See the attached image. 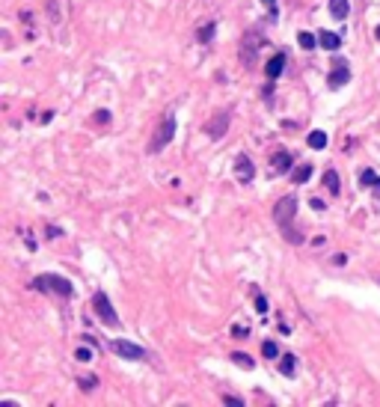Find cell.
Wrapping results in <instances>:
<instances>
[{"label":"cell","mask_w":380,"mask_h":407,"mask_svg":"<svg viewBox=\"0 0 380 407\" xmlns=\"http://www.w3.org/2000/svg\"><path fill=\"white\" fill-rule=\"evenodd\" d=\"M36 291H45V294H57V298H71L74 294V285H71V279H65V277H60V274H39V277H33V282H30Z\"/></svg>","instance_id":"7a4b0ae2"},{"label":"cell","mask_w":380,"mask_h":407,"mask_svg":"<svg viewBox=\"0 0 380 407\" xmlns=\"http://www.w3.org/2000/svg\"><path fill=\"white\" fill-rule=\"evenodd\" d=\"M175 128H178V122H175V113H167V116H161V122H158L155 134H151V140H148V155H158V152H164L167 146L172 143V137H175Z\"/></svg>","instance_id":"3957f363"},{"label":"cell","mask_w":380,"mask_h":407,"mask_svg":"<svg viewBox=\"0 0 380 407\" xmlns=\"http://www.w3.org/2000/svg\"><path fill=\"white\" fill-rule=\"evenodd\" d=\"M92 309H95V315L101 318V324H104V327H113V330L122 327L119 312L113 309V303H110V298H107V291H101V288H98V291L92 294Z\"/></svg>","instance_id":"5b68a950"},{"label":"cell","mask_w":380,"mask_h":407,"mask_svg":"<svg viewBox=\"0 0 380 407\" xmlns=\"http://www.w3.org/2000/svg\"><path fill=\"white\" fill-rule=\"evenodd\" d=\"M45 235H48V238H60L63 229H60V226H45Z\"/></svg>","instance_id":"1f68e13d"},{"label":"cell","mask_w":380,"mask_h":407,"mask_svg":"<svg viewBox=\"0 0 380 407\" xmlns=\"http://www.w3.org/2000/svg\"><path fill=\"white\" fill-rule=\"evenodd\" d=\"M214 33H217V21H202V24L196 27V42H199V45H208V42L214 39Z\"/></svg>","instance_id":"4fadbf2b"},{"label":"cell","mask_w":380,"mask_h":407,"mask_svg":"<svg viewBox=\"0 0 380 407\" xmlns=\"http://www.w3.org/2000/svg\"><path fill=\"white\" fill-rule=\"evenodd\" d=\"M261 357H264V360H276V357H282V354H279V345H276L274 339H264V342H261Z\"/></svg>","instance_id":"ffe728a7"},{"label":"cell","mask_w":380,"mask_h":407,"mask_svg":"<svg viewBox=\"0 0 380 407\" xmlns=\"http://www.w3.org/2000/svg\"><path fill=\"white\" fill-rule=\"evenodd\" d=\"M330 262H333L336 268H345V265H348V256H345V253H336V256L330 258Z\"/></svg>","instance_id":"f546056e"},{"label":"cell","mask_w":380,"mask_h":407,"mask_svg":"<svg viewBox=\"0 0 380 407\" xmlns=\"http://www.w3.org/2000/svg\"><path fill=\"white\" fill-rule=\"evenodd\" d=\"M374 196H377V199H380V181H377V184H374Z\"/></svg>","instance_id":"836d02e7"},{"label":"cell","mask_w":380,"mask_h":407,"mask_svg":"<svg viewBox=\"0 0 380 407\" xmlns=\"http://www.w3.org/2000/svg\"><path fill=\"white\" fill-rule=\"evenodd\" d=\"M95 351H98L95 345H89V342H84V345H81L78 351H74V357H78L81 363H89V360H95Z\"/></svg>","instance_id":"44dd1931"},{"label":"cell","mask_w":380,"mask_h":407,"mask_svg":"<svg viewBox=\"0 0 380 407\" xmlns=\"http://www.w3.org/2000/svg\"><path fill=\"white\" fill-rule=\"evenodd\" d=\"M324 188H327L333 196L341 191V178H338V172H336V170H327V172H324Z\"/></svg>","instance_id":"2e32d148"},{"label":"cell","mask_w":380,"mask_h":407,"mask_svg":"<svg viewBox=\"0 0 380 407\" xmlns=\"http://www.w3.org/2000/svg\"><path fill=\"white\" fill-rule=\"evenodd\" d=\"M261 95H264V104L274 107V86H264V89H261Z\"/></svg>","instance_id":"4dcf8cb0"},{"label":"cell","mask_w":380,"mask_h":407,"mask_svg":"<svg viewBox=\"0 0 380 407\" xmlns=\"http://www.w3.org/2000/svg\"><path fill=\"white\" fill-rule=\"evenodd\" d=\"M312 208L315 211H324V199H312Z\"/></svg>","instance_id":"d6a6232c"},{"label":"cell","mask_w":380,"mask_h":407,"mask_svg":"<svg viewBox=\"0 0 380 407\" xmlns=\"http://www.w3.org/2000/svg\"><path fill=\"white\" fill-rule=\"evenodd\" d=\"M92 119H95L98 125H107V122H110V110H95Z\"/></svg>","instance_id":"4316f807"},{"label":"cell","mask_w":380,"mask_h":407,"mask_svg":"<svg viewBox=\"0 0 380 407\" xmlns=\"http://www.w3.org/2000/svg\"><path fill=\"white\" fill-rule=\"evenodd\" d=\"M330 15L336 21H345L351 15V0H330Z\"/></svg>","instance_id":"5bb4252c"},{"label":"cell","mask_w":380,"mask_h":407,"mask_svg":"<svg viewBox=\"0 0 380 407\" xmlns=\"http://www.w3.org/2000/svg\"><path fill=\"white\" fill-rule=\"evenodd\" d=\"M377 282H380V277H377Z\"/></svg>","instance_id":"d590c367"},{"label":"cell","mask_w":380,"mask_h":407,"mask_svg":"<svg viewBox=\"0 0 380 407\" xmlns=\"http://www.w3.org/2000/svg\"><path fill=\"white\" fill-rule=\"evenodd\" d=\"M235 175H238V181L241 184H250L253 178H255V167H253V161H250V155H238L235 158Z\"/></svg>","instance_id":"9c48e42d"},{"label":"cell","mask_w":380,"mask_h":407,"mask_svg":"<svg viewBox=\"0 0 380 407\" xmlns=\"http://www.w3.org/2000/svg\"><path fill=\"white\" fill-rule=\"evenodd\" d=\"M229 125H232V107H226V110H220L217 116H211V122H205V134L211 140H220V137H226Z\"/></svg>","instance_id":"52a82bcc"},{"label":"cell","mask_w":380,"mask_h":407,"mask_svg":"<svg viewBox=\"0 0 380 407\" xmlns=\"http://www.w3.org/2000/svg\"><path fill=\"white\" fill-rule=\"evenodd\" d=\"M306 143L312 146V149H315V152H321V149H324V146H327V134H324V131H312Z\"/></svg>","instance_id":"7402d4cb"},{"label":"cell","mask_w":380,"mask_h":407,"mask_svg":"<svg viewBox=\"0 0 380 407\" xmlns=\"http://www.w3.org/2000/svg\"><path fill=\"white\" fill-rule=\"evenodd\" d=\"M78 386H81V389H84V392H92V389H95V386H98V375H84V378H81V384H78Z\"/></svg>","instance_id":"cb8c5ba5"},{"label":"cell","mask_w":380,"mask_h":407,"mask_svg":"<svg viewBox=\"0 0 380 407\" xmlns=\"http://www.w3.org/2000/svg\"><path fill=\"white\" fill-rule=\"evenodd\" d=\"M220 401H223L226 407H241V404H244V398H241V395H229V392H223V395H220Z\"/></svg>","instance_id":"d4e9b609"},{"label":"cell","mask_w":380,"mask_h":407,"mask_svg":"<svg viewBox=\"0 0 380 407\" xmlns=\"http://www.w3.org/2000/svg\"><path fill=\"white\" fill-rule=\"evenodd\" d=\"M264 6H268V12H271V21H276V15H279V9H276V0H261Z\"/></svg>","instance_id":"f1b7e54d"},{"label":"cell","mask_w":380,"mask_h":407,"mask_svg":"<svg viewBox=\"0 0 380 407\" xmlns=\"http://www.w3.org/2000/svg\"><path fill=\"white\" fill-rule=\"evenodd\" d=\"M285 63H288V60H285V54H282V51H279V54H274L268 63H264V78H268L271 84H274V81H279V75L285 71Z\"/></svg>","instance_id":"30bf717a"},{"label":"cell","mask_w":380,"mask_h":407,"mask_svg":"<svg viewBox=\"0 0 380 407\" xmlns=\"http://www.w3.org/2000/svg\"><path fill=\"white\" fill-rule=\"evenodd\" d=\"M291 164H294V155H291L288 149H276V152L271 155L274 172H291Z\"/></svg>","instance_id":"8fae6325"},{"label":"cell","mask_w":380,"mask_h":407,"mask_svg":"<svg viewBox=\"0 0 380 407\" xmlns=\"http://www.w3.org/2000/svg\"><path fill=\"white\" fill-rule=\"evenodd\" d=\"M297 45H300L303 51H312V48H318V36H312V33H306V30H300V33H297Z\"/></svg>","instance_id":"d6986e66"},{"label":"cell","mask_w":380,"mask_h":407,"mask_svg":"<svg viewBox=\"0 0 380 407\" xmlns=\"http://www.w3.org/2000/svg\"><path fill=\"white\" fill-rule=\"evenodd\" d=\"M279 372H282L285 378H294V372H297V357H294V354H285V357L279 360Z\"/></svg>","instance_id":"ac0fdd59"},{"label":"cell","mask_w":380,"mask_h":407,"mask_svg":"<svg viewBox=\"0 0 380 407\" xmlns=\"http://www.w3.org/2000/svg\"><path fill=\"white\" fill-rule=\"evenodd\" d=\"M377 181H380V178H377L374 170H362V172H359V184H362V188H374Z\"/></svg>","instance_id":"603a6c76"},{"label":"cell","mask_w":380,"mask_h":407,"mask_svg":"<svg viewBox=\"0 0 380 407\" xmlns=\"http://www.w3.org/2000/svg\"><path fill=\"white\" fill-rule=\"evenodd\" d=\"M232 336H235V339H247V336H250V330H247L244 324H235V327H232Z\"/></svg>","instance_id":"83f0119b"},{"label":"cell","mask_w":380,"mask_h":407,"mask_svg":"<svg viewBox=\"0 0 380 407\" xmlns=\"http://www.w3.org/2000/svg\"><path fill=\"white\" fill-rule=\"evenodd\" d=\"M294 217H297V196H294V193L279 196L276 205H274V223H276V229L282 232V238H285L291 247H300L306 238H303V232L294 226Z\"/></svg>","instance_id":"6da1fadb"},{"label":"cell","mask_w":380,"mask_h":407,"mask_svg":"<svg viewBox=\"0 0 380 407\" xmlns=\"http://www.w3.org/2000/svg\"><path fill=\"white\" fill-rule=\"evenodd\" d=\"M232 357V363L235 365H241L244 368V372H253V368H255V360L250 357V354H244V351H235V354H229Z\"/></svg>","instance_id":"e0dca14e"},{"label":"cell","mask_w":380,"mask_h":407,"mask_svg":"<svg viewBox=\"0 0 380 407\" xmlns=\"http://www.w3.org/2000/svg\"><path fill=\"white\" fill-rule=\"evenodd\" d=\"M312 172H315L312 164H297V167L291 170V181H294V184H306V181L312 178Z\"/></svg>","instance_id":"9a60e30c"},{"label":"cell","mask_w":380,"mask_h":407,"mask_svg":"<svg viewBox=\"0 0 380 407\" xmlns=\"http://www.w3.org/2000/svg\"><path fill=\"white\" fill-rule=\"evenodd\" d=\"M351 65L345 60H336V65L330 68V75H327V86L330 89H341V86H348L351 84Z\"/></svg>","instance_id":"ba28073f"},{"label":"cell","mask_w":380,"mask_h":407,"mask_svg":"<svg viewBox=\"0 0 380 407\" xmlns=\"http://www.w3.org/2000/svg\"><path fill=\"white\" fill-rule=\"evenodd\" d=\"M110 351L116 354V357H122V360H131V363L148 360V351L140 348L137 342H128V339H113V342H110Z\"/></svg>","instance_id":"8992f818"},{"label":"cell","mask_w":380,"mask_h":407,"mask_svg":"<svg viewBox=\"0 0 380 407\" xmlns=\"http://www.w3.org/2000/svg\"><path fill=\"white\" fill-rule=\"evenodd\" d=\"M318 45H321L324 51H338V48H341V36H336V33H330V30H321V33H318Z\"/></svg>","instance_id":"7c38bea8"},{"label":"cell","mask_w":380,"mask_h":407,"mask_svg":"<svg viewBox=\"0 0 380 407\" xmlns=\"http://www.w3.org/2000/svg\"><path fill=\"white\" fill-rule=\"evenodd\" d=\"M255 312H258V315L268 312V298H264V294H255Z\"/></svg>","instance_id":"484cf974"},{"label":"cell","mask_w":380,"mask_h":407,"mask_svg":"<svg viewBox=\"0 0 380 407\" xmlns=\"http://www.w3.org/2000/svg\"><path fill=\"white\" fill-rule=\"evenodd\" d=\"M374 36H377V39H380V27H377V30H374Z\"/></svg>","instance_id":"e575fe53"},{"label":"cell","mask_w":380,"mask_h":407,"mask_svg":"<svg viewBox=\"0 0 380 407\" xmlns=\"http://www.w3.org/2000/svg\"><path fill=\"white\" fill-rule=\"evenodd\" d=\"M261 42H264V36H261V30H258V27H253V30H247V33H244V42H241V48H238V57H241V63H244L247 68H253V65H255Z\"/></svg>","instance_id":"277c9868"}]
</instances>
